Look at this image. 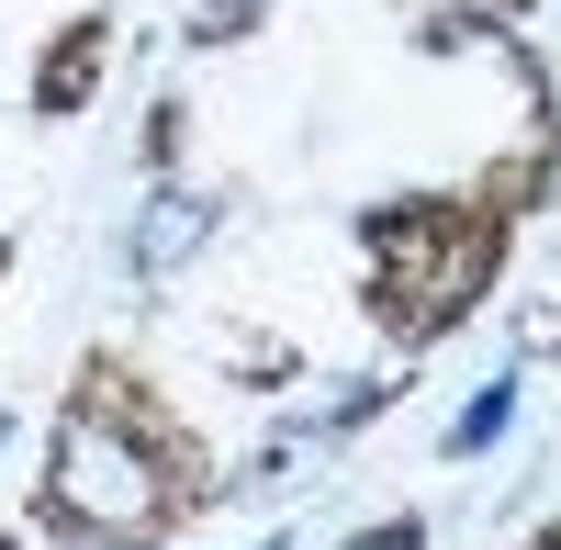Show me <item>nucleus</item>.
I'll return each instance as SVG.
<instances>
[{"instance_id": "1", "label": "nucleus", "mask_w": 561, "mask_h": 550, "mask_svg": "<svg viewBox=\"0 0 561 550\" xmlns=\"http://www.w3.org/2000/svg\"><path fill=\"white\" fill-rule=\"evenodd\" d=\"M214 494H225V472L192 438V416H180L124 348H90L68 404H57V438H45L34 517L57 539H79V550H158V539L192 528Z\"/></svg>"}, {"instance_id": "2", "label": "nucleus", "mask_w": 561, "mask_h": 550, "mask_svg": "<svg viewBox=\"0 0 561 550\" xmlns=\"http://www.w3.org/2000/svg\"><path fill=\"white\" fill-rule=\"evenodd\" d=\"M550 192V135L528 158L483 169L472 192H404L359 214V303L393 348H438L460 314L494 293L505 248H517V214Z\"/></svg>"}, {"instance_id": "3", "label": "nucleus", "mask_w": 561, "mask_h": 550, "mask_svg": "<svg viewBox=\"0 0 561 550\" xmlns=\"http://www.w3.org/2000/svg\"><path fill=\"white\" fill-rule=\"evenodd\" d=\"M102 57H113V12H79V23L34 57V113H45V124H68L90 90H102Z\"/></svg>"}, {"instance_id": "4", "label": "nucleus", "mask_w": 561, "mask_h": 550, "mask_svg": "<svg viewBox=\"0 0 561 550\" xmlns=\"http://www.w3.org/2000/svg\"><path fill=\"white\" fill-rule=\"evenodd\" d=\"M270 12V0H203V12H192V45H225V34H248Z\"/></svg>"}, {"instance_id": "5", "label": "nucleus", "mask_w": 561, "mask_h": 550, "mask_svg": "<svg viewBox=\"0 0 561 550\" xmlns=\"http://www.w3.org/2000/svg\"><path fill=\"white\" fill-rule=\"evenodd\" d=\"M348 550H427V528H415V517H382V528H359Z\"/></svg>"}, {"instance_id": "6", "label": "nucleus", "mask_w": 561, "mask_h": 550, "mask_svg": "<svg viewBox=\"0 0 561 550\" xmlns=\"http://www.w3.org/2000/svg\"><path fill=\"white\" fill-rule=\"evenodd\" d=\"M528 550H561V517H550V528H539V539H528Z\"/></svg>"}, {"instance_id": "7", "label": "nucleus", "mask_w": 561, "mask_h": 550, "mask_svg": "<svg viewBox=\"0 0 561 550\" xmlns=\"http://www.w3.org/2000/svg\"><path fill=\"white\" fill-rule=\"evenodd\" d=\"M505 12H528V0H505Z\"/></svg>"}, {"instance_id": "8", "label": "nucleus", "mask_w": 561, "mask_h": 550, "mask_svg": "<svg viewBox=\"0 0 561 550\" xmlns=\"http://www.w3.org/2000/svg\"><path fill=\"white\" fill-rule=\"evenodd\" d=\"M0 550H12V539H0Z\"/></svg>"}]
</instances>
